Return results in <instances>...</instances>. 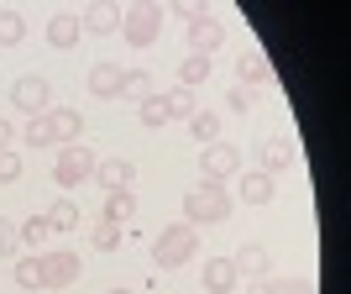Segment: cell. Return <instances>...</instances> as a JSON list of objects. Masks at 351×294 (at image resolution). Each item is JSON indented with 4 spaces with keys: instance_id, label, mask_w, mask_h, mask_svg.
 Returning a JSON list of instances; mask_svg holds the SVG:
<instances>
[{
    "instance_id": "1",
    "label": "cell",
    "mask_w": 351,
    "mask_h": 294,
    "mask_svg": "<svg viewBox=\"0 0 351 294\" xmlns=\"http://www.w3.org/2000/svg\"><path fill=\"white\" fill-rule=\"evenodd\" d=\"M189 258H199V231H194L189 220H178V226H162V236L152 242V263L158 268H184Z\"/></svg>"
},
{
    "instance_id": "2",
    "label": "cell",
    "mask_w": 351,
    "mask_h": 294,
    "mask_svg": "<svg viewBox=\"0 0 351 294\" xmlns=\"http://www.w3.org/2000/svg\"><path fill=\"white\" fill-rule=\"evenodd\" d=\"M231 216V194L226 184H199V190L184 194V220L189 226H215V220Z\"/></svg>"
},
{
    "instance_id": "3",
    "label": "cell",
    "mask_w": 351,
    "mask_h": 294,
    "mask_svg": "<svg viewBox=\"0 0 351 294\" xmlns=\"http://www.w3.org/2000/svg\"><path fill=\"white\" fill-rule=\"evenodd\" d=\"M95 152H89L84 142H69V147H58V168H53V179H58L63 190H79V184H89L95 179Z\"/></svg>"
},
{
    "instance_id": "4",
    "label": "cell",
    "mask_w": 351,
    "mask_h": 294,
    "mask_svg": "<svg viewBox=\"0 0 351 294\" xmlns=\"http://www.w3.org/2000/svg\"><path fill=\"white\" fill-rule=\"evenodd\" d=\"M162 32V11L158 5H132V11H121V37L132 47H152Z\"/></svg>"
},
{
    "instance_id": "5",
    "label": "cell",
    "mask_w": 351,
    "mask_h": 294,
    "mask_svg": "<svg viewBox=\"0 0 351 294\" xmlns=\"http://www.w3.org/2000/svg\"><path fill=\"white\" fill-rule=\"evenodd\" d=\"M11 100H16V111H27V116H47V111H53V84H47L43 74H21L11 84Z\"/></svg>"
},
{
    "instance_id": "6",
    "label": "cell",
    "mask_w": 351,
    "mask_h": 294,
    "mask_svg": "<svg viewBox=\"0 0 351 294\" xmlns=\"http://www.w3.org/2000/svg\"><path fill=\"white\" fill-rule=\"evenodd\" d=\"M199 174H205V184H226L231 174H241V152L231 142H210L199 158Z\"/></svg>"
},
{
    "instance_id": "7",
    "label": "cell",
    "mask_w": 351,
    "mask_h": 294,
    "mask_svg": "<svg viewBox=\"0 0 351 294\" xmlns=\"http://www.w3.org/2000/svg\"><path fill=\"white\" fill-rule=\"evenodd\" d=\"M79 273H84V258H79V252H47L43 258V289H69Z\"/></svg>"
},
{
    "instance_id": "8",
    "label": "cell",
    "mask_w": 351,
    "mask_h": 294,
    "mask_svg": "<svg viewBox=\"0 0 351 294\" xmlns=\"http://www.w3.org/2000/svg\"><path fill=\"white\" fill-rule=\"evenodd\" d=\"M220 43H226V21H220V16H199V21H189V47L199 53V58H210Z\"/></svg>"
},
{
    "instance_id": "9",
    "label": "cell",
    "mask_w": 351,
    "mask_h": 294,
    "mask_svg": "<svg viewBox=\"0 0 351 294\" xmlns=\"http://www.w3.org/2000/svg\"><path fill=\"white\" fill-rule=\"evenodd\" d=\"M47 132H53L58 147H69V142H79V132H84V116H79L73 105H53V111H47Z\"/></svg>"
},
{
    "instance_id": "10",
    "label": "cell",
    "mask_w": 351,
    "mask_h": 294,
    "mask_svg": "<svg viewBox=\"0 0 351 294\" xmlns=\"http://www.w3.org/2000/svg\"><path fill=\"white\" fill-rule=\"evenodd\" d=\"M231 263H236V279H267V263H273V258H267L263 242H241Z\"/></svg>"
},
{
    "instance_id": "11",
    "label": "cell",
    "mask_w": 351,
    "mask_h": 294,
    "mask_svg": "<svg viewBox=\"0 0 351 294\" xmlns=\"http://www.w3.org/2000/svg\"><path fill=\"white\" fill-rule=\"evenodd\" d=\"M273 190H278V184H273V174H263V168H247V174L236 179V194H241L247 205H267Z\"/></svg>"
},
{
    "instance_id": "12",
    "label": "cell",
    "mask_w": 351,
    "mask_h": 294,
    "mask_svg": "<svg viewBox=\"0 0 351 294\" xmlns=\"http://www.w3.org/2000/svg\"><path fill=\"white\" fill-rule=\"evenodd\" d=\"M95 179H100L105 190H132L136 163L132 158H105V163H95Z\"/></svg>"
},
{
    "instance_id": "13",
    "label": "cell",
    "mask_w": 351,
    "mask_h": 294,
    "mask_svg": "<svg viewBox=\"0 0 351 294\" xmlns=\"http://www.w3.org/2000/svg\"><path fill=\"white\" fill-rule=\"evenodd\" d=\"M267 79V53L263 47H241L236 53V84H263Z\"/></svg>"
},
{
    "instance_id": "14",
    "label": "cell",
    "mask_w": 351,
    "mask_h": 294,
    "mask_svg": "<svg viewBox=\"0 0 351 294\" xmlns=\"http://www.w3.org/2000/svg\"><path fill=\"white\" fill-rule=\"evenodd\" d=\"M152 95H158V79H152V74L147 69H121V100H152Z\"/></svg>"
},
{
    "instance_id": "15",
    "label": "cell",
    "mask_w": 351,
    "mask_h": 294,
    "mask_svg": "<svg viewBox=\"0 0 351 294\" xmlns=\"http://www.w3.org/2000/svg\"><path fill=\"white\" fill-rule=\"evenodd\" d=\"M236 284H241V279H236V263H231V258H210V263H205V289L210 294H231Z\"/></svg>"
},
{
    "instance_id": "16",
    "label": "cell",
    "mask_w": 351,
    "mask_h": 294,
    "mask_svg": "<svg viewBox=\"0 0 351 294\" xmlns=\"http://www.w3.org/2000/svg\"><path fill=\"white\" fill-rule=\"evenodd\" d=\"M89 89L100 100H121V63H95L89 69Z\"/></svg>"
},
{
    "instance_id": "17",
    "label": "cell",
    "mask_w": 351,
    "mask_h": 294,
    "mask_svg": "<svg viewBox=\"0 0 351 294\" xmlns=\"http://www.w3.org/2000/svg\"><path fill=\"white\" fill-rule=\"evenodd\" d=\"M132 216H136V194L132 190H110L105 194V220H110V226H126Z\"/></svg>"
},
{
    "instance_id": "18",
    "label": "cell",
    "mask_w": 351,
    "mask_h": 294,
    "mask_svg": "<svg viewBox=\"0 0 351 294\" xmlns=\"http://www.w3.org/2000/svg\"><path fill=\"white\" fill-rule=\"evenodd\" d=\"M47 43H53V47H73V43H79V16L58 11L53 21H47Z\"/></svg>"
},
{
    "instance_id": "19",
    "label": "cell",
    "mask_w": 351,
    "mask_h": 294,
    "mask_svg": "<svg viewBox=\"0 0 351 294\" xmlns=\"http://www.w3.org/2000/svg\"><path fill=\"white\" fill-rule=\"evenodd\" d=\"M289 163H293L289 137H267V142H263V174H283Z\"/></svg>"
},
{
    "instance_id": "20",
    "label": "cell",
    "mask_w": 351,
    "mask_h": 294,
    "mask_svg": "<svg viewBox=\"0 0 351 294\" xmlns=\"http://www.w3.org/2000/svg\"><path fill=\"white\" fill-rule=\"evenodd\" d=\"M79 27L84 32H116L121 27V5H89V11L79 16Z\"/></svg>"
},
{
    "instance_id": "21",
    "label": "cell",
    "mask_w": 351,
    "mask_h": 294,
    "mask_svg": "<svg viewBox=\"0 0 351 294\" xmlns=\"http://www.w3.org/2000/svg\"><path fill=\"white\" fill-rule=\"evenodd\" d=\"M189 137H194L199 147L220 142V116H215V111H194V116H189Z\"/></svg>"
},
{
    "instance_id": "22",
    "label": "cell",
    "mask_w": 351,
    "mask_h": 294,
    "mask_svg": "<svg viewBox=\"0 0 351 294\" xmlns=\"http://www.w3.org/2000/svg\"><path fill=\"white\" fill-rule=\"evenodd\" d=\"M47 226H53V231H73V226H79V205H73L69 194L47 205Z\"/></svg>"
},
{
    "instance_id": "23",
    "label": "cell",
    "mask_w": 351,
    "mask_h": 294,
    "mask_svg": "<svg viewBox=\"0 0 351 294\" xmlns=\"http://www.w3.org/2000/svg\"><path fill=\"white\" fill-rule=\"evenodd\" d=\"M210 79V58H199V53H189V58L178 63V84L184 89H199Z\"/></svg>"
},
{
    "instance_id": "24",
    "label": "cell",
    "mask_w": 351,
    "mask_h": 294,
    "mask_svg": "<svg viewBox=\"0 0 351 294\" xmlns=\"http://www.w3.org/2000/svg\"><path fill=\"white\" fill-rule=\"evenodd\" d=\"M21 147H32V152L53 147V132H47V116H27V126H21Z\"/></svg>"
},
{
    "instance_id": "25",
    "label": "cell",
    "mask_w": 351,
    "mask_h": 294,
    "mask_svg": "<svg viewBox=\"0 0 351 294\" xmlns=\"http://www.w3.org/2000/svg\"><path fill=\"white\" fill-rule=\"evenodd\" d=\"M162 105H168V121H189L194 116V111H199V105H194V89H184V84H178V89H168V95H162Z\"/></svg>"
},
{
    "instance_id": "26",
    "label": "cell",
    "mask_w": 351,
    "mask_h": 294,
    "mask_svg": "<svg viewBox=\"0 0 351 294\" xmlns=\"http://www.w3.org/2000/svg\"><path fill=\"white\" fill-rule=\"evenodd\" d=\"M27 37V16L21 11H0V47H16Z\"/></svg>"
},
{
    "instance_id": "27",
    "label": "cell",
    "mask_w": 351,
    "mask_h": 294,
    "mask_svg": "<svg viewBox=\"0 0 351 294\" xmlns=\"http://www.w3.org/2000/svg\"><path fill=\"white\" fill-rule=\"evenodd\" d=\"M16 284L21 289H43V258H16Z\"/></svg>"
},
{
    "instance_id": "28",
    "label": "cell",
    "mask_w": 351,
    "mask_h": 294,
    "mask_svg": "<svg viewBox=\"0 0 351 294\" xmlns=\"http://www.w3.org/2000/svg\"><path fill=\"white\" fill-rule=\"evenodd\" d=\"M16 236H21V242H32V247H43L47 236H53V226H47V216H32V220H27V226H21Z\"/></svg>"
},
{
    "instance_id": "29",
    "label": "cell",
    "mask_w": 351,
    "mask_h": 294,
    "mask_svg": "<svg viewBox=\"0 0 351 294\" xmlns=\"http://www.w3.org/2000/svg\"><path fill=\"white\" fill-rule=\"evenodd\" d=\"M89 242H95V252H116V247H121V226H110V220H100Z\"/></svg>"
},
{
    "instance_id": "30",
    "label": "cell",
    "mask_w": 351,
    "mask_h": 294,
    "mask_svg": "<svg viewBox=\"0 0 351 294\" xmlns=\"http://www.w3.org/2000/svg\"><path fill=\"white\" fill-rule=\"evenodd\" d=\"M136 116H142V126H162V121H168V105H162V95L142 100V105H136Z\"/></svg>"
},
{
    "instance_id": "31",
    "label": "cell",
    "mask_w": 351,
    "mask_h": 294,
    "mask_svg": "<svg viewBox=\"0 0 351 294\" xmlns=\"http://www.w3.org/2000/svg\"><path fill=\"white\" fill-rule=\"evenodd\" d=\"M267 294H315V279H267Z\"/></svg>"
},
{
    "instance_id": "32",
    "label": "cell",
    "mask_w": 351,
    "mask_h": 294,
    "mask_svg": "<svg viewBox=\"0 0 351 294\" xmlns=\"http://www.w3.org/2000/svg\"><path fill=\"white\" fill-rule=\"evenodd\" d=\"M257 95H263L257 84H236L231 95H226V105H231V111H252V105H257Z\"/></svg>"
},
{
    "instance_id": "33",
    "label": "cell",
    "mask_w": 351,
    "mask_h": 294,
    "mask_svg": "<svg viewBox=\"0 0 351 294\" xmlns=\"http://www.w3.org/2000/svg\"><path fill=\"white\" fill-rule=\"evenodd\" d=\"M16 179H21V158L5 147V152H0V184H16Z\"/></svg>"
},
{
    "instance_id": "34",
    "label": "cell",
    "mask_w": 351,
    "mask_h": 294,
    "mask_svg": "<svg viewBox=\"0 0 351 294\" xmlns=\"http://www.w3.org/2000/svg\"><path fill=\"white\" fill-rule=\"evenodd\" d=\"M16 242H21V236H16L11 226H5V220H0V258H16Z\"/></svg>"
},
{
    "instance_id": "35",
    "label": "cell",
    "mask_w": 351,
    "mask_h": 294,
    "mask_svg": "<svg viewBox=\"0 0 351 294\" xmlns=\"http://www.w3.org/2000/svg\"><path fill=\"white\" fill-rule=\"evenodd\" d=\"M173 11H178V16H184V21H199V16H205V5H199V0H178Z\"/></svg>"
},
{
    "instance_id": "36",
    "label": "cell",
    "mask_w": 351,
    "mask_h": 294,
    "mask_svg": "<svg viewBox=\"0 0 351 294\" xmlns=\"http://www.w3.org/2000/svg\"><path fill=\"white\" fill-rule=\"evenodd\" d=\"M5 147H11V121L0 116V152H5Z\"/></svg>"
},
{
    "instance_id": "37",
    "label": "cell",
    "mask_w": 351,
    "mask_h": 294,
    "mask_svg": "<svg viewBox=\"0 0 351 294\" xmlns=\"http://www.w3.org/2000/svg\"><path fill=\"white\" fill-rule=\"evenodd\" d=\"M247 294H267V279H247Z\"/></svg>"
},
{
    "instance_id": "38",
    "label": "cell",
    "mask_w": 351,
    "mask_h": 294,
    "mask_svg": "<svg viewBox=\"0 0 351 294\" xmlns=\"http://www.w3.org/2000/svg\"><path fill=\"white\" fill-rule=\"evenodd\" d=\"M110 294H132V289H110Z\"/></svg>"
}]
</instances>
